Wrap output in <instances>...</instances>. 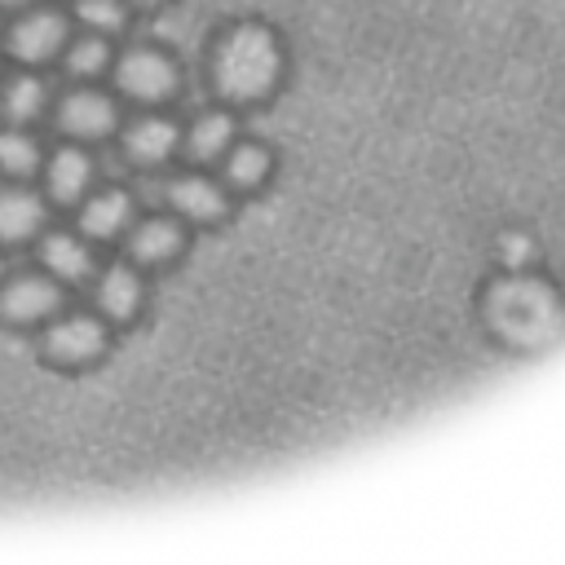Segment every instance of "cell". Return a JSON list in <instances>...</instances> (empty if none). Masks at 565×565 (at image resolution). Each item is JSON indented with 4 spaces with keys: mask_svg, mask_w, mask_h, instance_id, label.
Listing matches in <instances>:
<instances>
[{
    "mask_svg": "<svg viewBox=\"0 0 565 565\" xmlns=\"http://www.w3.org/2000/svg\"><path fill=\"white\" fill-rule=\"evenodd\" d=\"M57 287L49 278H13L0 296V309L13 318V322H35V318H49L57 309Z\"/></svg>",
    "mask_w": 565,
    "mask_h": 565,
    "instance_id": "cell-4",
    "label": "cell"
},
{
    "mask_svg": "<svg viewBox=\"0 0 565 565\" xmlns=\"http://www.w3.org/2000/svg\"><path fill=\"white\" fill-rule=\"evenodd\" d=\"M278 49L260 26H238L216 53V84L225 97H260L274 84Z\"/></svg>",
    "mask_w": 565,
    "mask_h": 565,
    "instance_id": "cell-1",
    "label": "cell"
},
{
    "mask_svg": "<svg viewBox=\"0 0 565 565\" xmlns=\"http://www.w3.org/2000/svg\"><path fill=\"white\" fill-rule=\"evenodd\" d=\"M35 159H40V150H35V141H31L26 132H4V137H0V168H9V172H31Z\"/></svg>",
    "mask_w": 565,
    "mask_h": 565,
    "instance_id": "cell-18",
    "label": "cell"
},
{
    "mask_svg": "<svg viewBox=\"0 0 565 565\" xmlns=\"http://www.w3.org/2000/svg\"><path fill=\"white\" fill-rule=\"evenodd\" d=\"M44 265L57 274V278H84L88 274V247H79L71 234H49L44 238Z\"/></svg>",
    "mask_w": 565,
    "mask_h": 565,
    "instance_id": "cell-12",
    "label": "cell"
},
{
    "mask_svg": "<svg viewBox=\"0 0 565 565\" xmlns=\"http://www.w3.org/2000/svg\"><path fill=\"white\" fill-rule=\"evenodd\" d=\"M97 300L106 309V318H132V309L141 305V282L128 265H115L102 274V287H97Z\"/></svg>",
    "mask_w": 565,
    "mask_h": 565,
    "instance_id": "cell-7",
    "label": "cell"
},
{
    "mask_svg": "<svg viewBox=\"0 0 565 565\" xmlns=\"http://www.w3.org/2000/svg\"><path fill=\"white\" fill-rule=\"evenodd\" d=\"M88 177H93V168H88V159H84L79 150H57V159H53V168H49V185H53V194H57L62 203L79 199V190L88 185Z\"/></svg>",
    "mask_w": 565,
    "mask_h": 565,
    "instance_id": "cell-11",
    "label": "cell"
},
{
    "mask_svg": "<svg viewBox=\"0 0 565 565\" xmlns=\"http://www.w3.org/2000/svg\"><path fill=\"white\" fill-rule=\"evenodd\" d=\"M172 203H177V212H185V216H194V221H216V216L225 212L221 190H212V181H203V177L177 181V185H172Z\"/></svg>",
    "mask_w": 565,
    "mask_h": 565,
    "instance_id": "cell-9",
    "label": "cell"
},
{
    "mask_svg": "<svg viewBox=\"0 0 565 565\" xmlns=\"http://www.w3.org/2000/svg\"><path fill=\"white\" fill-rule=\"evenodd\" d=\"M124 221H128V199L119 190H106V194L88 199V207H84V230L97 238H110Z\"/></svg>",
    "mask_w": 565,
    "mask_h": 565,
    "instance_id": "cell-13",
    "label": "cell"
},
{
    "mask_svg": "<svg viewBox=\"0 0 565 565\" xmlns=\"http://www.w3.org/2000/svg\"><path fill=\"white\" fill-rule=\"evenodd\" d=\"M230 132H234L230 115H203V119L194 124V132H190V154H194V159H216V154L225 150Z\"/></svg>",
    "mask_w": 565,
    "mask_h": 565,
    "instance_id": "cell-15",
    "label": "cell"
},
{
    "mask_svg": "<svg viewBox=\"0 0 565 565\" xmlns=\"http://www.w3.org/2000/svg\"><path fill=\"white\" fill-rule=\"evenodd\" d=\"M172 146H177V128L163 119H141L128 128V154L137 163H159L172 154Z\"/></svg>",
    "mask_w": 565,
    "mask_h": 565,
    "instance_id": "cell-8",
    "label": "cell"
},
{
    "mask_svg": "<svg viewBox=\"0 0 565 565\" xmlns=\"http://www.w3.org/2000/svg\"><path fill=\"white\" fill-rule=\"evenodd\" d=\"M40 199L26 190H4L0 194V238H26L40 225Z\"/></svg>",
    "mask_w": 565,
    "mask_h": 565,
    "instance_id": "cell-10",
    "label": "cell"
},
{
    "mask_svg": "<svg viewBox=\"0 0 565 565\" xmlns=\"http://www.w3.org/2000/svg\"><path fill=\"white\" fill-rule=\"evenodd\" d=\"M53 362H88L102 353V327L93 318H62L44 340Z\"/></svg>",
    "mask_w": 565,
    "mask_h": 565,
    "instance_id": "cell-3",
    "label": "cell"
},
{
    "mask_svg": "<svg viewBox=\"0 0 565 565\" xmlns=\"http://www.w3.org/2000/svg\"><path fill=\"white\" fill-rule=\"evenodd\" d=\"M40 102H44V88L31 79V75H22V79H13L9 88H4V115L9 119H31V115H40Z\"/></svg>",
    "mask_w": 565,
    "mask_h": 565,
    "instance_id": "cell-16",
    "label": "cell"
},
{
    "mask_svg": "<svg viewBox=\"0 0 565 565\" xmlns=\"http://www.w3.org/2000/svg\"><path fill=\"white\" fill-rule=\"evenodd\" d=\"M9 49H13L22 62H44L49 53L62 49V18H53V13H31V18H22V22L13 26V35H9Z\"/></svg>",
    "mask_w": 565,
    "mask_h": 565,
    "instance_id": "cell-5",
    "label": "cell"
},
{
    "mask_svg": "<svg viewBox=\"0 0 565 565\" xmlns=\"http://www.w3.org/2000/svg\"><path fill=\"white\" fill-rule=\"evenodd\" d=\"M66 66H71L75 75H97V71L106 66V44H102V40H79V44L71 49Z\"/></svg>",
    "mask_w": 565,
    "mask_h": 565,
    "instance_id": "cell-20",
    "label": "cell"
},
{
    "mask_svg": "<svg viewBox=\"0 0 565 565\" xmlns=\"http://www.w3.org/2000/svg\"><path fill=\"white\" fill-rule=\"evenodd\" d=\"M79 18L93 31H115L124 22V9H119V0H79Z\"/></svg>",
    "mask_w": 565,
    "mask_h": 565,
    "instance_id": "cell-19",
    "label": "cell"
},
{
    "mask_svg": "<svg viewBox=\"0 0 565 565\" xmlns=\"http://www.w3.org/2000/svg\"><path fill=\"white\" fill-rule=\"evenodd\" d=\"M177 247H181V234H177V225H168V221H146V225L132 234V256L146 260V265L168 260Z\"/></svg>",
    "mask_w": 565,
    "mask_h": 565,
    "instance_id": "cell-14",
    "label": "cell"
},
{
    "mask_svg": "<svg viewBox=\"0 0 565 565\" xmlns=\"http://www.w3.org/2000/svg\"><path fill=\"white\" fill-rule=\"evenodd\" d=\"M110 124H115V110L97 93H75L62 102V128L75 137H102Z\"/></svg>",
    "mask_w": 565,
    "mask_h": 565,
    "instance_id": "cell-6",
    "label": "cell"
},
{
    "mask_svg": "<svg viewBox=\"0 0 565 565\" xmlns=\"http://www.w3.org/2000/svg\"><path fill=\"white\" fill-rule=\"evenodd\" d=\"M265 168H269V159H265L260 146H238V150L230 154V168H225V172H230L234 185H260Z\"/></svg>",
    "mask_w": 565,
    "mask_h": 565,
    "instance_id": "cell-17",
    "label": "cell"
},
{
    "mask_svg": "<svg viewBox=\"0 0 565 565\" xmlns=\"http://www.w3.org/2000/svg\"><path fill=\"white\" fill-rule=\"evenodd\" d=\"M115 79H119V88L128 93V97H141V102H154V97H163V93H172V66L159 57V53H128L124 62H119V71H115Z\"/></svg>",
    "mask_w": 565,
    "mask_h": 565,
    "instance_id": "cell-2",
    "label": "cell"
}]
</instances>
